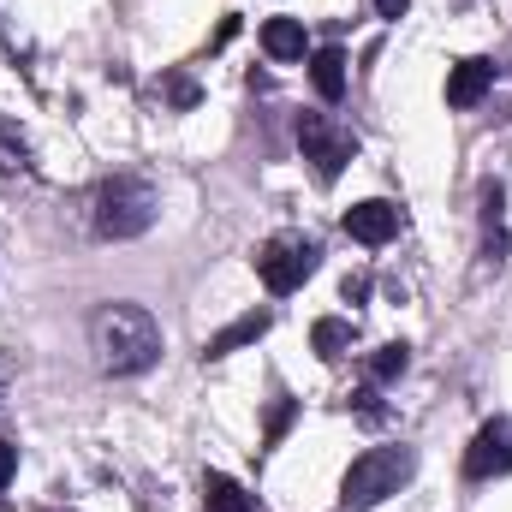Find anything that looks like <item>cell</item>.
I'll list each match as a JSON object with an SVG mask.
<instances>
[{"label": "cell", "instance_id": "obj_4", "mask_svg": "<svg viewBox=\"0 0 512 512\" xmlns=\"http://www.w3.org/2000/svg\"><path fill=\"white\" fill-rule=\"evenodd\" d=\"M316 239H304V233H274L262 251H256V274H262V286L274 292V298H286V292H298L310 274H316Z\"/></svg>", "mask_w": 512, "mask_h": 512}, {"label": "cell", "instance_id": "obj_14", "mask_svg": "<svg viewBox=\"0 0 512 512\" xmlns=\"http://www.w3.org/2000/svg\"><path fill=\"white\" fill-rule=\"evenodd\" d=\"M405 370H411V352H405L399 340H393V346H376V352H370V387H387V382H399Z\"/></svg>", "mask_w": 512, "mask_h": 512}, {"label": "cell", "instance_id": "obj_16", "mask_svg": "<svg viewBox=\"0 0 512 512\" xmlns=\"http://www.w3.org/2000/svg\"><path fill=\"white\" fill-rule=\"evenodd\" d=\"M292 417H298V399H274L268 405V423H262V447H280L286 429H292Z\"/></svg>", "mask_w": 512, "mask_h": 512}, {"label": "cell", "instance_id": "obj_12", "mask_svg": "<svg viewBox=\"0 0 512 512\" xmlns=\"http://www.w3.org/2000/svg\"><path fill=\"white\" fill-rule=\"evenodd\" d=\"M203 507H209V512H256V501L233 483V477H221V471H215V477H203Z\"/></svg>", "mask_w": 512, "mask_h": 512}, {"label": "cell", "instance_id": "obj_3", "mask_svg": "<svg viewBox=\"0 0 512 512\" xmlns=\"http://www.w3.org/2000/svg\"><path fill=\"white\" fill-rule=\"evenodd\" d=\"M155 215H161V197L137 173H120L96 191V233L102 239H137V233L155 227Z\"/></svg>", "mask_w": 512, "mask_h": 512}, {"label": "cell", "instance_id": "obj_7", "mask_svg": "<svg viewBox=\"0 0 512 512\" xmlns=\"http://www.w3.org/2000/svg\"><path fill=\"white\" fill-rule=\"evenodd\" d=\"M495 60H483V54H471V60H459L453 72H447V108H477L489 90H495Z\"/></svg>", "mask_w": 512, "mask_h": 512}, {"label": "cell", "instance_id": "obj_6", "mask_svg": "<svg viewBox=\"0 0 512 512\" xmlns=\"http://www.w3.org/2000/svg\"><path fill=\"white\" fill-rule=\"evenodd\" d=\"M507 471H512V423L507 417H489L477 429V441L465 447V477L489 483V477H507Z\"/></svg>", "mask_w": 512, "mask_h": 512}, {"label": "cell", "instance_id": "obj_15", "mask_svg": "<svg viewBox=\"0 0 512 512\" xmlns=\"http://www.w3.org/2000/svg\"><path fill=\"white\" fill-rule=\"evenodd\" d=\"M30 167V149H24V137L12 120H0V173H24Z\"/></svg>", "mask_w": 512, "mask_h": 512}, {"label": "cell", "instance_id": "obj_18", "mask_svg": "<svg viewBox=\"0 0 512 512\" xmlns=\"http://www.w3.org/2000/svg\"><path fill=\"white\" fill-rule=\"evenodd\" d=\"M352 405H358V417H364V423H382V417H387V411H382V399H376V387L352 393Z\"/></svg>", "mask_w": 512, "mask_h": 512}, {"label": "cell", "instance_id": "obj_1", "mask_svg": "<svg viewBox=\"0 0 512 512\" xmlns=\"http://www.w3.org/2000/svg\"><path fill=\"white\" fill-rule=\"evenodd\" d=\"M90 346L108 376H143L161 358V322L143 304H102L90 316Z\"/></svg>", "mask_w": 512, "mask_h": 512}, {"label": "cell", "instance_id": "obj_9", "mask_svg": "<svg viewBox=\"0 0 512 512\" xmlns=\"http://www.w3.org/2000/svg\"><path fill=\"white\" fill-rule=\"evenodd\" d=\"M268 322H274L268 310H245L239 322H227V328H221V334H215V340L203 346V358H233L239 346H256V340L268 334Z\"/></svg>", "mask_w": 512, "mask_h": 512}, {"label": "cell", "instance_id": "obj_11", "mask_svg": "<svg viewBox=\"0 0 512 512\" xmlns=\"http://www.w3.org/2000/svg\"><path fill=\"white\" fill-rule=\"evenodd\" d=\"M262 48H268V60H304V24L298 18H268Z\"/></svg>", "mask_w": 512, "mask_h": 512}, {"label": "cell", "instance_id": "obj_20", "mask_svg": "<svg viewBox=\"0 0 512 512\" xmlns=\"http://www.w3.org/2000/svg\"><path fill=\"white\" fill-rule=\"evenodd\" d=\"M340 292H346V304H364V298H370V274H346Z\"/></svg>", "mask_w": 512, "mask_h": 512}, {"label": "cell", "instance_id": "obj_17", "mask_svg": "<svg viewBox=\"0 0 512 512\" xmlns=\"http://www.w3.org/2000/svg\"><path fill=\"white\" fill-rule=\"evenodd\" d=\"M161 90H167V102H173V108H197V102H203V90H197V84H191L185 72H173V78H161Z\"/></svg>", "mask_w": 512, "mask_h": 512}, {"label": "cell", "instance_id": "obj_13", "mask_svg": "<svg viewBox=\"0 0 512 512\" xmlns=\"http://www.w3.org/2000/svg\"><path fill=\"white\" fill-rule=\"evenodd\" d=\"M310 346H316V358H340V352L352 346V322H346V316H322V322L310 328Z\"/></svg>", "mask_w": 512, "mask_h": 512}, {"label": "cell", "instance_id": "obj_5", "mask_svg": "<svg viewBox=\"0 0 512 512\" xmlns=\"http://www.w3.org/2000/svg\"><path fill=\"white\" fill-rule=\"evenodd\" d=\"M298 149H304V161L316 167V179L328 185V179H340L346 161L358 155V137L340 131L328 114H298Z\"/></svg>", "mask_w": 512, "mask_h": 512}, {"label": "cell", "instance_id": "obj_19", "mask_svg": "<svg viewBox=\"0 0 512 512\" xmlns=\"http://www.w3.org/2000/svg\"><path fill=\"white\" fill-rule=\"evenodd\" d=\"M12 477H18V447H12V441L0 435V489H6Z\"/></svg>", "mask_w": 512, "mask_h": 512}, {"label": "cell", "instance_id": "obj_21", "mask_svg": "<svg viewBox=\"0 0 512 512\" xmlns=\"http://www.w3.org/2000/svg\"><path fill=\"white\" fill-rule=\"evenodd\" d=\"M405 6H411V0H376V12H382V18H405Z\"/></svg>", "mask_w": 512, "mask_h": 512}, {"label": "cell", "instance_id": "obj_8", "mask_svg": "<svg viewBox=\"0 0 512 512\" xmlns=\"http://www.w3.org/2000/svg\"><path fill=\"white\" fill-rule=\"evenodd\" d=\"M399 233V209L382 203V197H370V203H352L346 209V239H358V245H387Z\"/></svg>", "mask_w": 512, "mask_h": 512}, {"label": "cell", "instance_id": "obj_2", "mask_svg": "<svg viewBox=\"0 0 512 512\" xmlns=\"http://www.w3.org/2000/svg\"><path fill=\"white\" fill-rule=\"evenodd\" d=\"M411 477H417V447H370V453L352 459V471L340 483V501L352 512L382 507L387 495H399Z\"/></svg>", "mask_w": 512, "mask_h": 512}, {"label": "cell", "instance_id": "obj_10", "mask_svg": "<svg viewBox=\"0 0 512 512\" xmlns=\"http://www.w3.org/2000/svg\"><path fill=\"white\" fill-rule=\"evenodd\" d=\"M310 84L322 102H340L346 96V48H316L310 54Z\"/></svg>", "mask_w": 512, "mask_h": 512}]
</instances>
